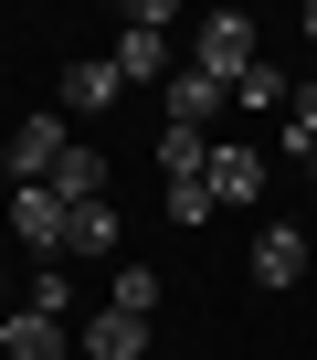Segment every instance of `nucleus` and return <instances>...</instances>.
<instances>
[{
	"label": "nucleus",
	"instance_id": "obj_2",
	"mask_svg": "<svg viewBox=\"0 0 317 360\" xmlns=\"http://www.w3.org/2000/svg\"><path fill=\"white\" fill-rule=\"evenodd\" d=\"M170 32H180V11H170V0H137V11H127V32H116V75L127 85H148V75H170Z\"/></svg>",
	"mask_w": 317,
	"mask_h": 360
},
{
	"label": "nucleus",
	"instance_id": "obj_18",
	"mask_svg": "<svg viewBox=\"0 0 317 360\" xmlns=\"http://www.w3.org/2000/svg\"><path fill=\"white\" fill-rule=\"evenodd\" d=\"M306 43H317V0H306Z\"/></svg>",
	"mask_w": 317,
	"mask_h": 360
},
{
	"label": "nucleus",
	"instance_id": "obj_14",
	"mask_svg": "<svg viewBox=\"0 0 317 360\" xmlns=\"http://www.w3.org/2000/svg\"><path fill=\"white\" fill-rule=\"evenodd\" d=\"M106 307H116V318H158V276H148V265H116V276H106Z\"/></svg>",
	"mask_w": 317,
	"mask_h": 360
},
{
	"label": "nucleus",
	"instance_id": "obj_19",
	"mask_svg": "<svg viewBox=\"0 0 317 360\" xmlns=\"http://www.w3.org/2000/svg\"><path fill=\"white\" fill-rule=\"evenodd\" d=\"M296 169H306V180H317V148H306V159H296Z\"/></svg>",
	"mask_w": 317,
	"mask_h": 360
},
{
	"label": "nucleus",
	"instance_id": "obj_4",
	"mask_svg": "<svg viewBox=\"0 0 317 360\" xmlns=\"http://www.w3.org/2000/svg\"><path fill=\"white\" fill-rule=\"evenodd\" d=\"M201 191H212V212H222V202H254V191H264V148H243V138H212Z\"/></svg>",
	"mask_w": 317,
	"mask_h": 360
},
{
	"label": "nucleus",
	"instance_id": "obj_10",
	"mask_svg": "<svg viewBox=\"0 0 317 360\" xmlns=\"http://www.w3.org/2000/svg\"><path fill=\"white\" fill-rule=\"evenodd\" d=\"M296 276H306V233L296 223H264L254 233V286H296Z\"/></svg>",
	"mask_w": 317,
	"mask_h": 360
},
{
	"label": "nucleus",
	"instance_id": "obj_1",
	"mask_svg": "<svg viewBox=\"0 0 317 360\" xmlns=\"http://www.w3.org/2000/svg\"><path fill=\"white\" fill-rule=\"evenodd\" d=\"M64 223H74V202L53 191V180H22V191L0 202V233H11L22 255H43V265H64Z\"/></svg>",
	"mask_w": 317,
	"mask_h": 360
},
{
	"label": "nucleus",
	"instance_id": "obj_15",
	"mask_svg": "<svg viewBox=\"0 0 317 360\" xmlns=\"http://www.w3.org/2000/svg\"><path fill=\"white\" fill-rule=\"evenodd\" d=\"M275 148H285V159H306V148H317V75L285 96V127H275Z\"/></svg>",
	"mask_w": 317,
	"mask_h": 360
},
{
	"label": "nucleus",
	"instance_id": "obj_12",
	"mask_svg": "<svg viewBox=\"0 0 317 360\" xmlns=\"http://www.w3.org/2000/svg\"><path fill=\"white\" fill-rule=\"evenodd\" d=\"M212 117H222V85L212 75H170V127H201L212 138Z\"/></svg>",
	"mask_w": 317,
	"mask_h": 360
},
{
	"label": "nucleus",
	"instance_id": "obj_6",
	"mask_svg": "<svg viewBox=\"0 0 317 360\" xmlns=\"http://www.w3.org/2000/svg\"><path fill=\"white\" fill-rule=\"evenodd\" d=\"M64 349H74V328H64V318H32V307L0 318V360H64Z\"/></svg>",
	"mask_w": 317,
	"mask_h": 360
},
{
	"label": "nucleus",
	"instance_id": "obj_5",
	"mask_svg": "<svg viewBox=\"0 0 317 360\" xmlns=\"http://www.w3.org/2000/svg\"><path fill=\"white\" fill-rule=\"evenodd\" d=\"M74 138H64V117H22L11 127V148H0V159H11V191H22V180H53V159H64Z\"/></svg>",
	"mask_w": 317,
	"mask_h": 360
},
{
	"label": "nucleus",
	"instance_id": "obj_16",
	"mask_svg": "<svg viewBox=\"0 0 317 360\" xmlns=\"http://www.w3.org/2000/svg\"><path fill=\"white\" fill-rule=\"evenodd\" d=\"M233 96H243V106H285V96H296V85H285V75H275V64H254V75H243V85H233Z\"/></svg>",
	"mask_w": 317,
	"mask_h": 360
},
{
	"label": "nucleus",
	"instance_id": "obj_3",
	"mask_svg": "<svg viewBox=\"0 0 317 360\" xmlns=\"http://www.w3.org/2000/svg\"><path fill=\"white\" fill-rule=\"evenodd\" d=\"M191 75H212V85L233 96V85L254 75V22H243V11H212V22L191 32Z\"/></svg>",
	"mask_w": 317,
	"mask_h": 360
},
{
	"label": "nucleus",
	"instance_id": "obj_11",
	"mask_svg": "<svg viewBox=\"0 0 317 360\" xmlns=\"http://www.w3.org/2000/svg\"><path fill=\"white\" fill-rule=\"evenodd\" d=\"M53 191H64V202H106V148H85V138H74V148L53 159Z\"/></svg>",
	"mask_w": 317,
	"mask_h": 360
},
{
	"label": "nucleus",
	"instance_id": "obj_7",
	"mask_svg": "<svg viewBox=\"0 0 317 360\" xmlns=\"http://www.w3.org/2000/svg\"><path fill=\"white\" fill-rule=\"evenodd\" d=\"M74 349H85V360H148V318H116V307H95V318L74 328Z\"/></svg>",
	"mask_w": 317,
	"mask_h": 360
},
{
	"label": "nucleus",
	"instance_id": "obj_13",
	"mask_svg": "<svg viewBox=\"0 0 317 360\" xmlns=\"http://www.w3.org/2000/svg\"><path fill=\"white\" fill-rule=\"evenodd\" d=\"M64 255H116V202H74V223H64Z\"/></svg>",
	"mask_w": 317,
	"mask_h": 360
},
{
	"label": "nucleus",
	"instance_id": "obj_8",
	"mask_svg": "<svg viewBox=\"0 0 317 360\" xmlns=\"http://www.w3.org/2000/svg\"><path fill=\"white\" fill-rule=\"evenodd\" d=\"M201 169H212V138L201 127H158V180H170V202L201 191Z\"/></svg>",
	"mask_w": 317,
	"mask_h": 360
},
{
	"label": "nucleus",
	"instance_id": "obj_17",
	"mask_svg": "<svg viewBox=\"0 0 317 360\" xmlns=\"http://www.w3.org/2000/svg\"><path fill=\"white\" fill-rule=\"evenodd\" d=\"M11 297H22V286H11V265H0V318H11Z\"/></svg>",
	"mask_w": 317,
	"mask_h": 360
},
{
	"label": "nucleus",
	"instance_id": "obj_9",
	"mask_svg": "<svg viewBox=\"0 0 317 360\" xmlns=\"http://www.w3.org/2000/svg\"><path fill=\"white\" fill-rule=\"evenodd\" d=\"M116 96H127V75H116L106 53H85V64H64V106H74V117H106Z\"/></svg>",
	"mask_w": 317,
	"mask_h": 360
}]
</instances>
